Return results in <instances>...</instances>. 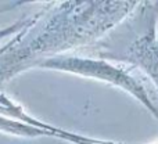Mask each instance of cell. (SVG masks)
Returning <instances> with one entry per match:
<instances>
[{"mask_svg":"<svg viewBox=\"0 0 158 144\" xmlns=\"http://www.w3.org/2000/svg\"><path fill=\"white\" fill-rule=\"evenodd\" d=\"M43 67H52V68L64 69V71L83 73V75H87V76H96V78L111 82V83L117 84V86H121L122 89L132 93L137 100L142 101L158 119V109L150 101L144 89L133 78H131L126 73L121 72L119 69L114 68V67L108 65V64L97 63V61H89V60H78V58H54V60L46 61L43 64Z\"/></svg>","mask_w":158,"mask_h":144,"instance_id":"cell-1","label":"cell"},{"mask_svg":"<svg viewBox=\"0 0 158 144\" xmlns=\"http://www.w3.org/2000/svg\"><path fill=\"white\" fill-rule=\"evenodd\" d=\"M0 129L10 132V133H17V134H27V136H38V134H43L42 130H36L32 126H21L19 123L10 122V121L0 119Z\"/></svg>","mask_w":158,"mask_h":144,"instance_id":"cell-2","label":"cell"},{"mask_svg":"<svg viewBox=\"0 0 158 144\" xmlns=\"http://www.w3.org/2000/svg\"><path fill=\"white\" fill-rule=\"evenodd\" d=\"M31 24H32V21H31V19H24V21H21V22H17V24L11 25L10 28H6V29L0 31V39H3L4 36H7V35H10V33H13L14 31L19 29V28H25L27 25H31Z\"/></svg>","mask_w":158,"mask_h":144,"instance_id":"cell-3","label":"cell"},{"mask_svg":"<svg viewBox=\"0 0 158 144\" xmlns=\"http://www.w3.org/2000/svg\"><path fill=\"white\" fill-rule=\"evenodd\" d=\"M8 46H10V44H8ZM8 46H6V47H4V49H2V50H0V53H2V51H3V50H6V49H8Z\"/></svg>","mask_w":158,"mask_h":144,"instance_id":"cell-4","label":"cell"},{"mask_svg":"<svg viewBox=\"0 0 158 144\" xmlns=\"http://www.w3.org/2000/svg\"><path fill=\"white\" fill-rule=\"evenodd\" d=\"M156 44H157V49H158V39H157V43Z\"/></svg>","mask_w":158,"mask_h":144,"instance_id":"cell-5","label":"cell"}]
</instances>
